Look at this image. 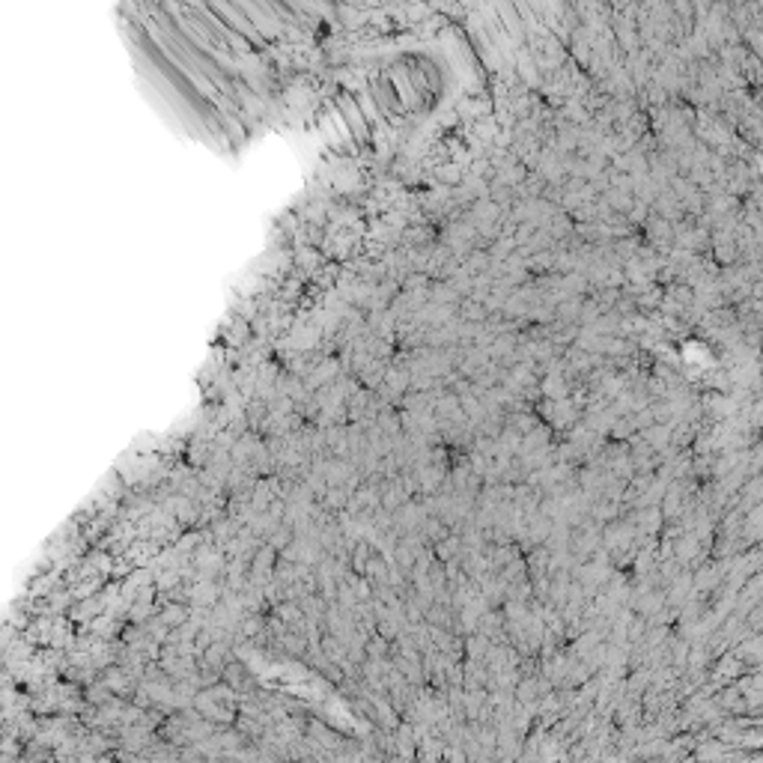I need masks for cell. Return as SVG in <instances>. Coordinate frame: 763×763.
I'll list each match as a JSON object with an SVG mask.
<instances>
[{
    "label": "cell",
    "mask_w": 763,
    "mask_h": 763,
    "mask_svg": "<svg viewBox=\"0 0 763 763\" xmlns=\"http://www.w3.org/2000/svg\"><path fill=\"white\" fill-rule=\"evenodd\" d=\"M343 111L349 113V123H352V128L355 131H361V134H367V126H364V116H361V111H355V105L349 98H343Z\"/></svg>",
    "instance_id": "6da1fadb"
}]
</instances>
